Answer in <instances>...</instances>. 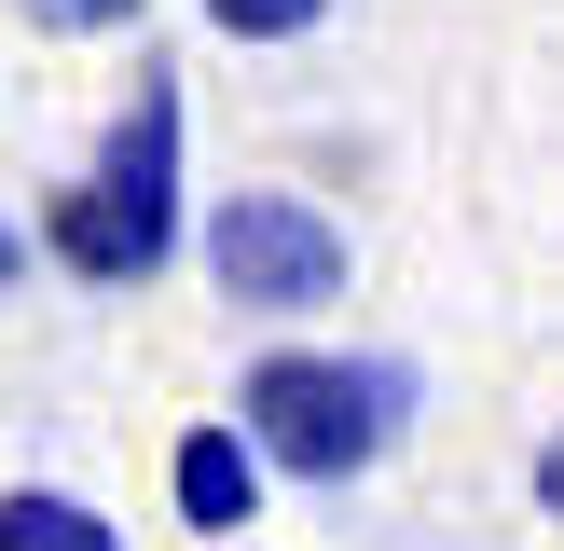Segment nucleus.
Returning <instances> with one entry per match:
<instances>
[{
  "label": "nucleus",
  "instance_id": "nucleus-1",
  "mask_svg": "<svg viewBox=\"0 0 564 551\" xmlns=\"http://www.w3.org/2000/svg\"><path fill=\"white\" fill-rule=\"evenodd\" d=\"M180 235H193V207H180V69H138V97L110 110L97 165L42 207V248L83 290H138V276L180 262Z\"/></svg>",
  "mask_w": 564,
  "mask_h": 551
},
{
  "label": "nucleus",
  "instance_id": "nucleus-2",
  "mask_svg": "<svg viewBox=\"0 0 564 551\" xmlns=\"http://www.w3.org/2000/svg\"><path fill=\"white\" fill-rule=\"evenodd\" d=\"M235 413L275 455V483H330L345 496L358 468L413 428V372L400 358H345V345H262L248 386H235Z\"/></svg>",
  "mask_w": 564,
  "mask_h": 551
},
{
  "label": "nucleus",
  "instance_id": "nucleus-3",
  "mask_svg": "<svg viewBox=\"0 0 564 551\" xmlns=\"http://www.w3.org/2000/svg\"><path fill=\"white\" fill-rule=\"evenodd\" d=\"M193 248H207V276H220L235 317H330L345 276H358L345 220H330L317 193H220V207L193 220Z\"/></svg>",
  "mask_w": 564,
  "mask_h": 551
},
{
  "label": "nucleus",
  "instance_id": "nucleus-4",
  "mask_svg": "<svg viewBox=\"0 0 564 551\" xmlns=\"http://www.w3.org/2000/svg\"><path fill=\"white\" fill-rule=\"evenodd\" d=\"M262 483H275V455L248 441V413L180 428V455H165V496H180L193 538H248V523H262Z\"/></svg>",
  "mask_w": 564,
  "mask_h": 551
},
{
  "label": "nucleus",
  "instance_id": "nucleus-5",
  "mask_svg": "<svg viewBox=\"0 0 564 551\" xmlns=\"http://www.w3.org/2000/svg\"><path fill=\"white\" fill-rule=\"evenodd\" d=\"M0 551H124V523L83 510V496H55V483H14L0 496Z\"/></svg>",
  "mask_w": 564,
  "mask_h": 551
},
{
  "label": "nucleus",
  "instance_id": "nucleus-6",
  "mask_svg": "<svg viewBox=\"0 0 564 551\" xmlns=\"http://www.w3.org/2000/svg\"><path fill=\"white\" fill-rule=\"evenodd\" d=\"M193 14H207L220 42H303V28H317L330 0H193Z\"/></svg>",
  "mask_w": 564,
  "mask_h": 551
},
{
  "label": "nucleus",
  "instance_id": "nucleus-7",
  "mask_svg": "<svg viewBox=\"0 0 564 551\" xmlns=\"http://www.w3.org/2000/svg\"><path fill=\"white\" fill-rule=\"evenodd\" d=\"M14 14L42 28V42H110V28H138L152 0H14Z\"/></svg>",
  "mask_w": 564,
  "mask_h": 551
},
{
  "label": "nucleus",
  "instance_id": "nucleus-8",
  "mask_svg": "<svg viewBox=\"0 0 564 551\" xmlns=\"http://www.w3.org/2000/svg\"><path fill=\"white\" fill-rule=\"evenodd\" d=\"M538 510H551V523H564V428H551V441H538Z\"/></svg>",
  "mask_w": 564,
  "mask_h": 551
},
{
  "label": "nucleus",
  "instance_id": "nucleus-9",
  "mask_svg": "<svg viewBox=\"0 0 564 551\" xmlns=\"http://www.w3.org/2000/svg\"><path fill=\"white\" fill-rule=\"evenodd\" d=\"M28 248H42V235H28V220H0V290L28 276Z\"/></svg>",
  "mask_w": 564,
  "mask_h": 551
},
{
  "label": "nucleus",
  "instance_id": "nucleus-10",
  "mask_svg": "<svg viewBox=\"0 0 564 551\" xmlns=\"http://www.w3.org/2000/svg\"><path fill=\"white\" fill-rule=\"evenodd\" d=\"M207 551H248V538H207Z\"/></svg>",
  "mask_w": 564,
  "mask_h": 551
}]
</instances>
